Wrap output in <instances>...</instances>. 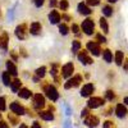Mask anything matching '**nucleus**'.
I'll return each instance as SVG.
<instances>
[{"mask_svg":"<svg viewBox=\"0 0 128 128\" xmlns=\"http://www.w3.org/2000/svg\"><path fill=\"white\" fill-rule=\"evenodd\" d=\"M82 30H83V32L86 35H92L94 34V31H95V23H94V20L91 19V18H87V19H84L83 22H82Z\"/></svg>","mask_w":128,"mask_h":128,"instance_id":"1","label":"nucleus"},{"mask_svg":"<svg viewBox=\"0 0 128 128\" xmlns=\"http://www.w3.org/2000/svg\"><path fill=\"white\" fill-rule=\"evenodd\" d=\"M105 104V100L102 98H98V96H95V98H91L88 101H87V106L88 109H96V108H100Z\"/></svg>","mask_w":128,"mask_h":128,"instance_id":"2","label":"nucleus"},{"mask_svg":"<svg viewBox=\"0 0 128 128\" xmlns=\"http://www.w3.org/2000/svg\"><path fill=\"white\" fill-rule=\"evenodd\" d=\"M45 94L46 96L51 100V101H56L59 99V94L56 91V88L54 86H51V84H49V86H45Z\"/></svg>","mask_w":128,"mask_h":128,"instance_id":"3","label":"nucleus"},{"mask_svg":"<svg viewBox=\"0 0 128 128\" xmlns=\"http://www.w3.org/2000/svg\"><path fill=\"white\" fill-rule=\"evenodd\" d=\"M81 82H82V76L81 74H77V76H74V77H72L70 80L67 81V83L64 84V88L69 90L72 87H77V86H80Z\"/></svg>","mask_w":128,"mask_h":128,"instance_id":"4","label":"nucleus"},{"mask_svg":"<svg viewBox=\"0 0 128 128\" xmlns=\"http://www.w3.org/2000/svg\"><path fill=\"white\" fill-rule=\"evenodd\" d=\"M87 50L91 52L92 55H95V56H99L100 55V51H101L100 45L96 41H88L87 42Z\"/></svg>","mask_w":128,"mask_h":128,"instance_id":"5","label":"nucleus"},{"mask_svg":"<svg viewBox=\"0 0 128 128\" xmlns=\"http://www.w3.org/2000/svg\"><path fill=\"white\" fill-rule=\"evenodd\" d=\"M78 60H80L82 64H84V66H88V64H92V63H94L92 58H90L88 54H87V50H80Z\"/></svg>","mask_w":128,"mask_h":128,"instance_id":"6","label":"nucleus"},{"mask_svg":"<svg viewBox=\"0 0 128 128\" xmlns=\"http://www.w3.org/2000/svg\"><path fill=\"white\" fill-rule=\"evenodd\" d=\"M73 70H74L73 63H67L66 66H63V68H62V77H64V78H69V77H72Z\"/></svg>","mask_w":128,"mask_h":128,"instance_id":"7","label":"nucleus"},{"mask_svg":"<svg viewBox=\"0 0 128 128\" xmlns=\"http://www.w3.org/2000/svg\"><path fill=\"white\" fill-rule=\"evenodd\" d=\"M34 106L36 109H40V110L45 106V98L41 94H36L34 96Z\"/></svg>","mask_w":128,"mask_h":128,"instance_id":"8","label":"nucleus"},{"mask_svg":"<svg viewBox=\"0 0 128 128\" xmlns=\"http://www.w3.org/2000/svg\"><path fill=\"white\" fill-rule=\"evenodd\" d=\"M99 123H100V120H99V118L96 115H87L86 119H84V124H86L87 127H90V128L98 127Z\"/></svg>","mask_w":128,"mask_h":128,"instance_id":"9","label":"nucleus"},{"mask_svg":"<svg viewBox=\"0 0 128 128\" xmlns=\"http://www.w3.org/2000/svg\"><path fill=\"white\" fill-rule=\"evenodd\" d=\"M26 34H27V24H26V23L19 24V26L16 28V36H17L19 40H23V38L26 37Z\"/></svg>","mask_w":128,"mask_h":128,"instance_id":"10","label":"nucleus"},{"mask_svg":"<svg viewBox=\"0 0 128 128\" xmlns=\"http://www.w3.org/2000/svg\"><path fill=\"white\" fill-rule=\"evenodd\" d=\"M10 110H12L14 114H17V115H23L24 112H26L23 106L20 105L19 102H17V101H14V102L10 104Z\"/></svg>","mask_w":128,"mask_h":128,"instance_id":"11","label":"nucleus"},{"mask_svg":"<svg viewBox=\"0 0 128 128\" xmlns=\"http://www.w3.org/2000/svg\"><path fill=\"white\" fill-rule=\"evenodd\" d=\"M94 91H95L94 84H92V83H87V84H84V86L82 87V90H81V95L83 96V98H88V96L92 95Z\"/></svg>","mask_w":128,"mask_h":128,"instance_id":"12","label":"nucleus"},{"mask_svg":"<svg viewBox=\"0 0 128 128\" xmlns=\"http://www.w3.org/2000/svg\"><path fill=\"white\" fill-rule=\"evenodd\" d=\"M115 114H116L118 118H124V116H127L128 110L126 108V105H123V104H118V105H116L115 106Z\"/></svg>","mask_w":128,"mask_h":128,"instance_id":"13","label":"nucleus"},{"mask_svg":"<svg viewBox=\"0 0 128 128\" xmlns=\"http://www.w3.org/2000/svg\"><path fill=\"white\" fill-rule=\"evenodd\" d=\"M60 18H62V16H60V13L58 12V10H51L50 14H49V20H50V23H51V24H56V23H59Z\"/></svg>","mask_w":128,"mask_h":128,"instance_id":"14","label":"nucleus"},{"mask_svg":"<svg viewBox=\"0 0 128 128\" xmlns=\"http://www.w3.org/2000/svg\"><path fill=\"white\" fill-rule=\"evenodd\" d=\"M41 30H42V26L40 22H34V23H31L30 26V32H31V35H40L41 34Z\"/></svg>","mask_w":128,"mask_h":128,"instance_id":"15","label":"nucleus"},{"mask_svg":"<svg viewBox=\"0 0 128 128\" xmlns=\"http://www.w3.org/2000/svg\"><path fill=\"white\" fill-rule=\"evenodd\" d=\"M78 12H80L81 14H83V16H90V14L92 13V10H91V8H90L87 4L80 3V4H78Z\"/></svg>","mask_w":128,"mask_h":128,"instance_id":"16","label":"nucleus"},{"mask_svg":"<svg viewBox=\"0 0 128 128\" xmlns=\"http://www.w3.org/2000/svg\"><path fill=\"white\" fill-rule=\"evenodd\" d=\"M6 72L9 73V74H12V76H17L18 74V70H17V67L14 66V63H13V60H8L6 62Z\"/></svg>","mask_w":128,"mask_h":128,"instance_id":"17","label":"nucleus"},{"mask_svg":"<svg viewBox=\"0 0 128 128\" xmlns=\"http://www.w3.org/2000/svg\"><path fill=\"white\" fill-rule=\"evenodd\" d=\"M0 49L4 50V51L8 49V34L6 32L0 35Z\"/></svg>","mask_w":128,"mask_h":128,"instance_id":"18","label":"nucleus"},{"mask_svg":"<svg viewBox=\"0 0 128 128\" xmlns=\"http://www.w3.org/2000/svg\"><path fill=\"white\" fill-rule=\"evenodd\" d=\"M38 115L44 120H52V119H54V114H52L50 110H40Z\"/></svg>","mask_w":128,"mask_h":128,"instance_id":"19","label":"nucleus"},{"mask_svg":"<svg viewBox=\"0 0 128 128\" xmlns=\"http://www.w3.org/2000/svg\"><path fill=\"white\" fill-rule=\"evenodd\" d=\"M114 59H115V64H116V66H122V64H123V60H124V54H123V51H120V50L115 51Z\"/></svg>","mask_w":128,"mask_h":128,"instance_id":"20","label":"nucleus"},{"mask_svg":"<svg viewBox=\"0 0 128 128\" xmlns=\"http://www.w3.org/2000/svg\"><path fill=\"white\" fill-rule=\"evenodd\" d=\"M102 59L106 62V63H112L113 62V52L109 50V49H105L102 51Z\"/></svg>","mask_w":128,"mask_h":128,"instance_id":"21","label":"nucleus"},{"mask_svg":"<svg viewBox=\"0 0 128 128\" xmlns=\"http://www.w3.org/2000/svg\"><path fill=\"white\" fill-rule=\"evenodd\" d=\"M20 81L18 80V78H16L14 81H12V83H10V88H12V91L13 92H19V90H20Z\"/></svg>","mask_w":128,"mask_h":128,"instance_id":"22","label":"nucleus"},{"mask_svg":"<svg viewBox=\"0 0 128 128\" xmlns=\"http://www.w3.org/2000/svg\"><path fill=\"white\" fill-rule=\"evenodd\" d=\"M18 95H19V98H22V99H30L32 92L28 88H20L19 92H18Z\"/></svg>","mask_w":128,"mask_h":128,"instance_id":"23","label":"nucleus"},{"mask_svg":"<svg viewBox=\"0 0 128 128\" xmlns=\"http://www.w3.org/2000/svg\"><path fill=\"white\" fill-rule=\"evenodd\" d=\"M100 27L101 30L105 32V34H108L109 32V24H108V20H106V18H100Z\"/></svg>","mask_w":128,"mask_h":128,"instance_id":"24","label":"nucleus"},{"mask_svg":"<svg viewBox=\"0 0 128 128\" xmlns=\"http://www.w3.org/2000/svg\"><path fill=\"white\" fill-rule=\"evenodd\" d=\"M102 14L105 17H112L113 16V8L110 5H105L102 6Z\"/></svg>","mask_w":128,"mask_h":128,"instance_id":"25","label":"nucleus"},{"mask_svg":"<svg viewBox=\"0 0 128 128\" xmlns=\"http://www.w3.org/2000/svg\"><path fill=\"white\" fill-rule=\"evenodd\" d=\"M2 77H3V82H4L5 86H10V83H12V78H10V74H9L8 72H4Z\"/></svg>","mask_w":128,"mask_h":128,"instance_id":"26","label":"nucleus"},{"mask_svg":"<svg viewBox=\"0 0 128 128\" xmlns=\"http://www.w3.org/2000/svg\"><path fill=\"white\" fill-rule=\"evenodd\" d=\"M82 45H81V42L80 41H73V44H72V52H78L81 50Z\"/></svg>","mask_w":128,"mask_h":128,"instance_id":"27","label":"nucleus"},{"mask_svg":"<svg viewBox=\"0 0 128 128\" xmlns=\"http://www.w3.org/2000/svg\"><path fill=\"white\" fill-rule=\"evenodd\" d=\"M59 32H60L62 35H68V32H69L68 26H67V24H64V23L59 24Z\"/></svg>","mask_w":128,"mask_h":128,"instance_id":"28","label":"nucleus"},{"mask_svg":"<svg viewBox=\"0 0 128 128\" xmlns=\"http://www.w3.org/2000/svg\"><path fill=\"white\" fill-rule=\"evenodd\" d=\"M45 73H46V68L45 67H40V68H37L36 69V76L37 77H44L45 76Z\"/></svg>","mask_w":128,"mask_h":128,"instance_id":"29","label":"nucleus"},{"mask_svg":"<svg viewBox=\"0 0 128 128\" xmlns=\"http://www.w3.org/2000/svg\"><path fill=\"white\" fill-rule=\"evenodd\" d=\"M105 98H106V100H109V101H113V99L115 98V95H114V91H112V90H108L105 92Z\"/></svg>","mask_w":128,"mask_h":128,"instance_id":"30","label":"nucleus"},{"mask_svg":"<svg viewBox=\"0 0 128 128\" xmlns=\"http://www.w3.org/2000/svg\"><path fill=\"white\" fill-rule=\"evenodd\" d=\"M59 6L62 10H67L68 6H69V3H68V0H62V2L59 3Z\"/></svg>","mask_w":128,"mask_h":128,"instance_id":"31","label":"nucleus"},{"mask_svg":"<svg viewBox=\"0 0 128 128\" xmlns=\"http://www.w3.org/2000/svg\"><path fill=\"white\" fill-rule=\"evenodd\" d=\"M96 40H98V44H99V42H100V44H105V42H106V37L102 36L101 34L96 35Z\"/></svg>","mask_w":128,"mask_h":128,"instance_id":"32","label":"nucleus"},{"mask_svg":"<svg viewBox=\"0 0 128 128\" xmlns=\"http://www.w3.org/2000/svg\"><path fill=\"white\" fill-rule=\"evenodd\" d=\"M58 68H59V64H52V67H51V76H54L56 77V74H58Z\"/></svg>","mask_w":128,"mask_h":128,"instance_id":"33","label":"nucleus"},{"mask_svg":"<svg viewBox=\"0 0 128 128\" xmlns=\"http://www.w3.org/2000/svg\"><path fill=\"white\" fill-rule=\"evenodd\" d=\"M86 4L90 6H96L100 4V0H86Z\"/></svg>","mask_w":128,"mask_h":128,"instance_id":"34","label":"nucleus"},{"mask_svg":"<svg viewBox=\"0 0 128 128\" xmlns=\"http://www.w3.org/2000/svg\"><path fill=\"white\" fill-rule=\"evenodd\" d=\"M8 118H9L10 122H12V124H18V123H19L18 118H17V116H14L13 114H9V115H8Z\"/></svg>","mask_w":128,"mask_h":128,"instance_id":"35","label":"nucleus"},{"mask_svg":"<svg viewBox=\"0 0 128 128\" xmlns=\"http://www.w3.org/2000/svg\"><path fill=\"white\" fill-rule=\"evenodd\" d=\"M102 127H104V128H115V127H114V123L110 122V120L104 122V126H102Z\"/></svg>","mask_w":128,"mask_h":128,"instance_id":"36","label":"nucleus"},{"mask_svg":"<svg viewBox=\"0 0 128 128\" xmlns=\"http://www.w3.org/2000/svg\"><path fill=\"white\" fill-rule=\"evenodd\" d=\"M5 110V99L4 98H0V112Z\"/></svg>","mask_w":128,"mask_h":128,"instance_id":"37","label":"nucleus"},{"mask_svg":"<svg viewBox=\"0 0 128 128\" xmlns=\"http://www.w3.org/2000/svg\"><path fill=\"white\" fill-rule=\"evenodd\" d=\"M70 30H72V32H73V34H78V32H80V26H78V24H74V23H73V24H72V28H70Z\"/></svg>","mask_w":128,"mask_h":128,"instance_id":"38","label":"nucleus"},{"mask_svg":"<svg viewBox=\"0 0 128 128\" xmlns=\"http://www.w3.org/2000/svg\"><path fill=\"white\" fill-rule=\"evenodd\" d=\"M44 2H45V0H34L35 5H36V6H38V8H40L42 4H44Z\"/></svg>","mask_w":128,"mask_h":128,"instance_id":"39","label":"nucleus"},{"mask_svg":"<svg viewBox=\"0 0 128 128\" xmlns=\"http://www.w3.org/2000/svg\"><path fill=\"white\" fill-rule=\"evenodd\" d=\"M123 69H126V70H128V58L123 60Z\"/></svg>","mask_w":128,"mask_h":128,"instance_id":"40","label":"nucleus"},{"mask_svg":"<svg viewBox=\"0 0 128 128\" xmlns=\"http://www.w3.org/2000/svg\"><path fill=\"white\" fill-rule=\"evenodd\" d=\"M88 112H90V110H88V108L83 109V110H82V113H81V115H82V116H87V115H88Z\"/></svg>","mask_w":128,"mask_h":128,"instance_id":"41","label":"nucleus"},{"mask_svg":"<svg viewBox=\"0 0 128 128\" xmlns=\"http://www.w3.org/2000/svg\"><path fill=\"white\" fill-rule=\"evenodd\" d=\"M112 112H113V106H110L109 109H106L104 114H105V115H110V114H112Z\"/></svg>","mask_w":128,"mask_h":128,"instance_id":"42","label":"nucleus"},{"mask_svg":"<svg viewBox=\"0 0 128 128\" xmlns=\"http://www.w3.org/2000/svg\"><path fill=\"white\" fill-rule=\"evenodd\" d=\"M0 128H8L6 122H4V120H0Z\"/></svg>","mask_w":128,"mask_h":128,"instance_id":"43","label":"nucleus"},{"mask_svg":"<svg viewBox=\"0 0 128 128\" xmlns=\"http://www.w3.org/2000/svg\"><path fill=\"white\" fill-rule=\"evenodd\" d=\"M31 128H41V126H40V123L38 122H34V124H32V127Z\"/></svg>","mask_w":128,"mask_h":128,"instance_id":"44","label":"nucleus"},{"mask_svg":"<svg viewBox=\"0 0 128 128\" xmlns=\"http://www.w3.org/2000/svg\"><path fill=\"white\" fill-rule=\"evenodd\" d=\"M49 3H50V6H52V8L56 6V4H58V3H56V0H50Z\"/></svg>","mask_w":128,"mask_h":128,"instance_id":"45","label":"nucleus"},{"mask_svg":"<svg viewBox=\"0 0 128 128\" xmlns=\"http://www.w3.org/2000/svg\"><path fill=\"white\" fill-rule=\"evenodd\" d=\"M20 54H22V56L27 58V52H26V50H24L23 48H20Z\"/></svg>","mask_w":128,"mask_h":128,"instance_id":"46","label":"nucleus"},{"mask_svg":"<svg viewBox=\"0 0 128 128\" xmlns=\"http://www.w3.org/2000/svg\"><path fill=\"white\" fill-rule=\"evenodd\" d=\"M10 55H12V58H13V62H16V60L18 59V58H17V54H16V52H13V51L10 52Z\"/></svg>","mask_w":128,"mask_h":128,"instance_id":"47","label":"nucleus"},{"mask_svg":"<svg viewBox=\"0 0 128 128\" xmlns=\"http://www.w3.org/2000/svg\"><path fill=\"white\" fill-rule=\"evenodd\" d=\"M62 18H63V19H66V20H70V17H69L68 14H63Z\"/></svg>","mask_w":128,"mask_h":128,"instance_id":"48","label":"nucleus"},{"mask_svg":"<svg viewBox=\"0 0 128 128\" xmlns=\"http://www.w3.org/2000/svg\"><path fill=\"white\" fill-rule=\"evenodd\" d=\"M123 101H124V104H126V105H128V96H127V98H124V100H123Z\"/></svg>","mask_w":128,"mask_h":128,"instance_id":"49","label":"nucleus"},{"mask_svg":"<svg viewBox=\"0 0 128 128\" xmlns=\"http://www.w3.org/2000/svg\"><path fill=\"white\" fill-rule=\"evenodd\" d=\"M108 2H109V3H113V4H114V3H116V2H118V0H108Z\"/></svg>","mask_w":128,"mask_h":128,"instance_id":"50","label":"nucleus"},{"mask_svg":"<svg viewBox=\"0 0 128 128\" xmlns=\"http://www.w3.org/2000/svg\"><path fill=\"white\" fill-rule=\"evenodd\" d=\"M19 128H28V127H27L26 124H20V127H19Z\"/></svg>","mask_w":128,"mask_h":128,"instance_id":"51","label":"nucleus"},{"mask_svg":"<svg viewBox=\"0 0 128 128\" xmlns=\"http://www.w3.org/2000/svg\"><path fill=\"white\" fill-rule=\"evenodd\" d=\"M0 116H2V113H0Z\"/></svg>","mask_w":128,"mask_h":128,"instance_id":"52","label":"nucleus"}]
</instances>
